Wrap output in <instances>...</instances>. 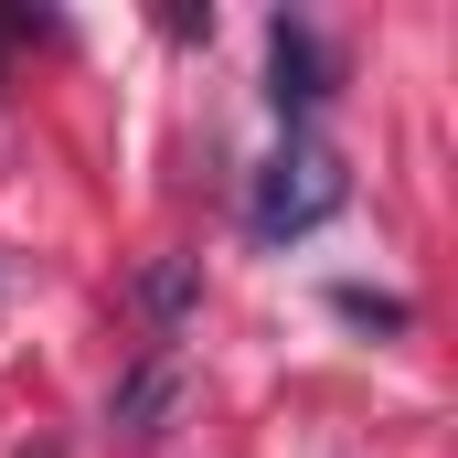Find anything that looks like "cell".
Here are the masks:
<instances>
[{"label": "cell", "instance_id": "obj_1", "mask_svg": "<svg viewBox=\"0 0 458 458\" xmlns=\"http://www.w3.org/2000/svg\"><path fill=\"white\" fill-rule=\"evenodd\" d=\"M342 203H352V171L320 149V139H299V149H277V160L256 171V234H267V245H288V234H320Z\"/></svg>", "mask_w": 458, "mask_h": 458}, {"label": "cell", "instance_id": "obj_2", "mask_svg": "<svg viewBox=\"0 0 458 458\" xmlns=\"http://www.w3.org/2000/svg\"><path fill=\"white\" fill-rule=\"evenodd\" d=\"M267 97L277 117H310L331 86H320V43H310V21H267Z\"/></svg>", "mask_w": 458, "mask_h": 458}, {"label": "cell", "instance_id": "obj_3", "mask_svg": "<svg viewBox=\"0 0 458 458\" xmlns=\"http://www.w3.org/2000/svg\"><path fill=\"white\" fill-rule=\"evenodd\" d=\"M171 394H182V362H171V352H149V362H139V373H128V384L107 394V427H128V437H149V427L171 416Z\"/></svg>", "mask_w": 458, "mask_h": 458}, {"label": "cell", "instance_id": "obj_4", "mask_svg": "<svg viewBox=\"0 0 458 458\" xmlns=\"http://www.w3.org/2000/svg\"><path fill=\"white\" fill-rule=\"evenodd\" d=\"M182 310H192V256L139 267V320H149V331H182Z\"/></svg>", "mask_w": 458, "mask_h": 458}, {"label": "cell", "instance_id": "obj_5", "mask_svg": "<svg viewBox=\"0 0 458 458\" xmlns=\"http://www.w3.org/2000/svg\"><path fill=\"white\" fill-rule=\"evenodd\" d=\"M342 320H373V331H405V299H373V288H331Z\"/></svg>", "mask_w": 458, "mask_h": 458}]
</instances>
